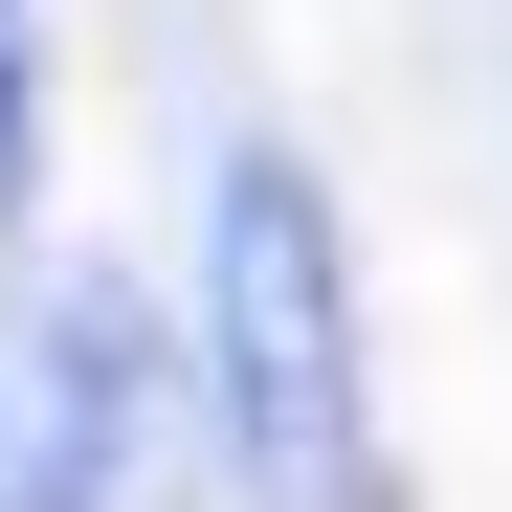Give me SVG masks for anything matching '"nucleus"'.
Listing matches in <instances>:
<instances>
[{
    "label": "nucleus",
    "mask_w": 512,
    "mask_h": 512,
    "mask_svg": "<svg viewBox=\"0 0 512 512\" xmlns=\"http://www.w3.org/2000/svg\"><path fill=\"white\" fill-rule=\"evenodd\" d=\"M179 357H201V446L245 512H401L379 468V334H357V223L290 134L201 156V245H179Z\"/></svg>",
    "instance_id": "obj_1"
},
{
    "label": "nucleus",
    "mask_w": 512,
    "mask_h": 512,
    "mask_svg": "<svg viewBox=\"0 0 512 512\" xmlns=\"http://www.w3.org/2000/svg\"><path fill=\"white\" fill-rule=\"evenodd\" d=\"M0 245H45V0H0Z\"/></svg>",
    "instance_id": "obj_3"
},
{
    "label": "nucleus",
    "mask_w": 512,
    "mask_h": 512,
    "mask_svg": "<svg viewBox=\"0 0 512 512\" xmlns=\"http://www.w3.org/2000/svg\"><path fill=\"white\" fill-rule=\"evenodd\" d=\"M0 379H23L67 446H90L112 490L179 446V401H201V357H179V312H156L134 268H90V245H67V268H23V334H0Z\"/></svg>",
    "instance_id": "obj_2"
},
{
    "label": "nucleus",
    "mask_w": 512,
    "mask_h": 512,
    "mask_svg": "<svg viewBox=\"0 0 512 512\" xmlns=\"http://www.w3.org/2000/svg\"><path fill=\"white\" fill-rule=\"evenodd\" d=\"M0 512H134V490H112L90 446H67V423H45L23 379H0Z\"/></svg>",
    "instance_id": "obj_4"
}]
</instances>
